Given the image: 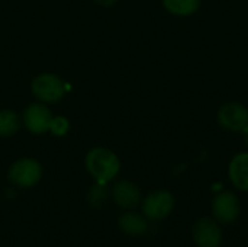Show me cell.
Masks as SVG:
<instances>
[{
	"instance_id": "52a82bcc",
	"label": "cell",
	"mask_w": 248,
	"mask_h": 247,
	"mask_svg": "<svg viewBox=\"0 0 248 247\" xmlns=\"http://www.w3.org/2000/svg\"><path fill=\"white\" fill-rule=\"evenodd\" d=\"M214 217L224 224L235 221L240 215V202L232 192H221L212 202Z\"/></svg>"
},
{
	"instance_id": "30bf717a",
	"label": "cell",
	"mask_w": 248,
	"mask_h": 247,
	"mask_svg": "<svg viewBox=\"0 0 248 247\" xmlns=\"http://www.w3.org/2000/svg\"><path fill=\"white\" fill-rule=\"evenodd\" d=\"M228 173L237 189L248 192V153H240L231 160Z\"/></svg>"
},
{
	"instance_id": "9c48e42d",
	"label": "cell",
	"mask_w": 248,
	"mask_h": 247,
	"mask_svg": "<svg viewBox=\"0 0 248 247\" xmlns=\"http://www.w3.org/2000/svg\"><path fill=\"white\" fill-rule=\"evenodd\" d=\"M193 240L198 247H219L222 233L211 218H201L193 227Z\"/></svg>"
},
{
	"instance_id": "9a60e30c",
	"label": "cell",
	"mask_w": 248,
	"mask_h": 247,
	"mask_svg": "<svg viewBox=\"0 0 248 247\" xmlns=\"http://www.w3.org/2000/svg\"><path fill=\"white\" fill-rule=\"evenodd\" d=\"M108 198V191H106V185L102 183H94V186H92L90 192H89V202L94 207H99L105 199Z\"/></svg>"
},
{
	"instance_id": "5bb4252c",
	"label": "cell",
	"mask_w": 248,
	"mask_h": 247,
	"mask_svg": "<svg viewBox=\"0 0 248 247\" xmlns=\"http://www.w3.org/2000/svg\"><path fill=\"white\" fill-rule=\"evenodd\" d=\"M71 124L68 121L67 116L64 115H54L49 124V130L48 132L54 137H64L70 132Z\"/></svg>"
},
{
	"instance_id": "ba28073f",
	"label": "cell",
	"mask_w": 248,
	"mask_h": 247,
	"mask_svg": "<svg viewBox=\"0 0 248 247\" xmlns=\"http://www.w3.org/2000/svg\"><path fill=\"white\" fill-rule=\"evenodd\" d=\"M110 197L115 204L124 210H134L141 202V191L131 181H119L112 186Z\"/></svg>"
},
{
	"instance_id": "7a4b0ae2",
	"label": "cell",
	"mask_w": 248,
	"mask_h": 247,
	"mask_svg": "<svg viewBox=\"0 0 248 247\" xmlns=\"http://www.w3.org/2000/svg\"><path fill=\"white\" fill-rule=\"evenodd\" d=\"M31 92L38 102L45 105L60 102L68 92V84L54 73H41L31 82Z\"/></svg>"
},
{
	"instance_id": "7c38bea8",
	"label": "cell",
	"mask_w": 248,
	"mask_h": 247,
	"mask_svg": "<svg viewBox=\"0 0 248 247\" xmlns=\"http://www.w3.org/2000/svg\"><path fill=\"white\" fill-rule=\"evenodd\" d=\"M22 127V116L12 109H0V137H12Z\"/></svg>"
},
{
	"instance_id": "8fae6325",
	"label": "cell",
	"mask_w": 248,
	"mask_h": 247,
	"mask_svg": "<svg viewBox=\"0 0 248 247\" xmlns=\"http://www.w3.org/2000/svg\"><path fill=\"white\" fill-rule=\"evenodd\" d=\"M118 223H119V229L128 236H141L148 229L147 218L134 211H128L122 214Z\"/></svg>"
},
{
	"instance_id": "6da1fadb",
	"label": "cell",
	"mask_w": 248,
	"mask_h": 247,
	"mask_svg": "<svg viewBox=\"0 0 248 247\" xmlns=\"http://www.w3.org/2000/svg\"><path fill=\"white\" fill-rule=\"evenodd\" d=\"M84 166L90 178L96 183L108 185L115 181L121 172V160L112 150L106 147H93L84 157Z\"/></svg>"
},
{
	"instance_id": "5b68a950",
	"label": "cell",
	"mask_w": 248,
	"mask_h": 247,
	"mask_svg": "<svg viewBox=\"0 0 248 247\" xmlns=\"http://www.w3.org/2000/svg\"><path fill=\"white\" fill-rule=\"evenodd\" d=\"M174 208V198L169 191H153L142 201V215L150 221H161Z\"/></svg>"
},
{
	"instance_id": "4fadbf2b",
	"label": "cell",
	"mask_w": 248,
	"mask_h": 247,
	"mask_svg": "<svg viewBox=\"0 0 248 247\" xmlns=\"http://www.w3.org/2000/svg\"><path fill=\"white\" fill-rule=\"evenodd\" d=\"M163 4L176 16H189L199 9L201 0H163Z\"/></svg>"
},
{
	"instance_id": "2e32d148",
	"label": "cell",
	"mask_w": 248,
	"mask_h": 247,
	"mask_svg": "<svg viewBox=\"0 0 248 247\" xmlns=\"http://www.w3.org/2000/svg\"><path fill=\"white\" fill-rule=\"evenodd\" d=\"M99 6H103V7H109V6H113L118 0H94Z\"/></svg>"
},
{
	"instance_id": "8992f818",
	"label": "cell",
	"mask_w": 248,
	"mask_h": 247,
	"mask_svg": "<svg viewBox=\"0 0 248 247\" xmlns=\"http://www.w3.org/2000/svg\"><path fill=\"white\" fill-rule=\"evenodd\" d=\"M218 122L231 132H244L248 128V109L238 102L225 103L218 111Z\"/></svg>"
},
{
	"instance_id": "3957f363",
	"label": "cell",
	"mask_w": 248,
	"mask_h": 247,
	"mask_svg": "<svg viewBox=\"0 0 248 247\" xmlns=\"http://www.w3.org/2000/svg\"><path fill=\"white\" fill-rule=\"evenodd\" d=\"M42 173V166L36 159L23 157L10 165L7 170V179L13 186L19 189H29L39 183Z\"/></svg>"
},
{
	"instance_id": "277c9868",
	"label": "cell",
	"mask_w": 248,
	"mask_h": 247,
	"mask_svg": "<svg viewBox=\"0 0 248 247\" xmlns=\"http://www.w3.org/2000/svg\"><path fill=\"white\" fill-rule=\"evenodd\" d=\"M52 116L54 115L48 105L36 100L25 108L22 115V125L28 132L33 135H42L48 132Z\"/></svg>"
},
{
	"instance_id": "e0dca14e",
	"label": "cell",
	"mask_w": 248,
	"mask_h": 247,
	"mask_svg": "<svg viewBox=\"0 0 248 247\" xmlns=\"http://www.w3.org/2000/svg\"><path fill=\"white\" fill-rule=\"evenodd\" d=\"M244 138H246V144L248 146V128L247 130H244Z\"/></svg>"
}]
</instances>
